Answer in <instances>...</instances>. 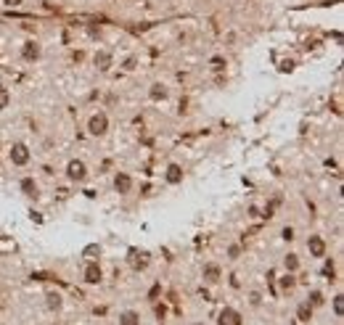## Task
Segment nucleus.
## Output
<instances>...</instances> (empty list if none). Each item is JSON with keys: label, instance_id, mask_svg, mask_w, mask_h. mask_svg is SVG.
Masks as SVG:
<instances>
[{"label": "nucleus", "instance_id": "nucleus-1", "mask_svg": "<svg viewBox=\"0 0 344 325\" xmlns=\"http://www.w3.org/2000/svg\"><path fill=\"white\" fill-rule=\"evenodd\" d=\"M106 130H109V117H106L103 111L93 114V117H90V122H88V133L96 135V138H101V135H106Z\"/></svg>", "mask_w": 344, "mask_h": 325}, {"label": "nucleus", "instance_id": "nucleus-2", "mask_svg": "<svg viewBox=\"0 0 344 325\" xmlns=\"http://www.w3.org/2000/svg\"><path fill=\"white\" fill-rule=\"evenodd\" d=\"M66 177H69V180H74V183L85 180V177H88L85 161H80V159H72V161H69V164H66Z\"/></svg>", "mask_w": 344, "mask_h": 325}, {"label": "nucleus", "instance_id": "nucleus-3", "mask_svg": "<svg viewBox=\"0 0 344 325\" xmlns=\"http://www.w3.org/2000/svg\"><path fill=\"white\" fill-rule=\"evenodd\" d=\"M11 161L16 167H24L27 161H29V148H27L24 143H13L11 145Z\"/></svg>", "mask_w": 344, "mask_h": 325}, {"label": "nucleus", "instance_id": "nucleus-4", "mask_svg": "<svg viewBox=\"0 0 344 325\" xmlns=\"http://www.w3.org/2000/svg\"><path fill=\"white\" fill-rule=\"evenodd\" d=\"M307 249H310V257H326V241L320 235H310L307 238Z\"/></svg>", "mask_w": 344, "mask_h": 325}, {"label": "nucleus", "instance_id": "nucleus-5", "mask_svg": "<svg viewBox=\"0 0 344 325\" xmlns=\"http://www.w3.org/2000/svg\"><path fill=\"white\" fill-rule=\"evenodd\" d=\"M217 325H241V315L236 312V309L225 307L223 312H220V317H217Z\"/></svg>", "mask_w": 344, "mask_h": 325}, {"label": "nucleus", "instance_id": "nucleus-6", "mask_svg": "<svg viewBox=\"0 0 344 325\" xmlns=\"http://www.w3.org/2000/svg\"><path fill=\"white\" fill-rule=\"evenodd\" d=\"M85 283H90V285L101 283V267H98V262H88V267H85Z\"/></svg>", "mask_w": 344, "mask_h": 325}, {"label": "nucleus", "instance_id": "nucleus-7", "mask_svg": "<svg viewBox=\"0 0 344 325\" xmlns=\"http://www.w3.org/2000/svg\"><path fill=\"white\" fill-rule=\"evenodd\" d=\"M201 275H204V283L215 285V283H220V278H223V270H220L217 265H206Z\"/></svg>", "mask_w": 344, "mask_h": 325}, {"label": "nucleus", "instance_id": "nucleus-8", "mask_svg": "<svg viewBox=\"0 0 344 325\" xmlns=\"http://www.w3.org/2000/svg\"><path fill=\"white\" fill-rule=\"evenodd\" d=\"M114 188H117V193H130V188H133V180H130V175L125 172H117V177H114Z\"/></svg>", "mask_w": 344, "mask_h": 325}, {"label": "nucleus", "instance_id": "nucleus-9", "mask_svg": "<svg viewBox=\"0 0 344 325\" xmlns=\"http://www.w3.org/2000/svg\"><path fill=\"white\" fill-rule=\"evenodd\" d=\"M21 56H24L27 61H37V58H40V45H37L35 40L24 43V48H21Z\"/></svg>", "mask_w": 344, "mask_h": 325}, {"label": "nucleus", "instance_id": "nucleus-10", "mask_svg": "<svg viewBox=\"0 0 344 325\" xmlns=\"http://www.w3.org/2000/svg\"><path fill=\"white\" fill-rule=\"evenodd\" d=\"M119 325H141V315H138L135 309H125V312L119 315Z\"/></svg>", "mask_w": 344, "mask_h": 325}, {"label": "nucleus", "instance_id": "nucleus-11", "mask_svg": "<svg viewBox=\"0 0 344 325\" xmlns=\"http://www.w3.org/2000/svg\"><path fill=\"white\" fill-rule=\"evenodd\" d=\"M167 183H170V185L183 183V169H180L178 164H170V167H167Z\"/></svg>", "mask_w": 344, "mask_h": 325}, {"label": "nucleus", "instance_id": "nucleus-12", "mask_svg": "<svg viewBox=\"0 0 344 325\" xmlns=\"http://www.w3.org/2000/svg\"><path fill=\"white\" fill-rule=\"evenodd\" d=\"M148 95H151V100H164L167 98V88L164 85H151V90H148Z\"/></svg>", "mask_w": 344, "mask_h": 325}, {"label": "nucleus", "instance_id": "nucleus-13", "mask_svg": "<svg viewBox=\"0 0 344 325\" xmlns=\"http://www.w3.org/2000/svg\"><path fill=\"white\" fill-rule=\"evenodd\" d=\"M96 66L101 69V72H106V69L111 66V56L109 53H96Z\"/></svg>", "mask_w": 344, "mask_h": 325}, {"label": "nucleus", "instance_id": "nucleus-14", "mask_svg": "<svg viewBox=\"0 0 344 325\" xmlns=\"http://www.w3.org/2000/svg\"><path fill=\"white\" fill-rule=\"evenodd\" d=\"M284 267H286V273H296V270H299V259H296V254H286Z\"/></svg>", "mask_w": 344, "mask_h": 325}, {"label": "nucleus", "instance_id": "nucleus-15", "mask_svg": "<svg viewBox=\"0 0 344 325\" xmlns=\"http://www.w3.org/2000/svg\"><path fill=\"white\" fill-rule=\"evenodd\" d=\"M21 190H24L27 196H37V183L32 177H24V180H21Z\"/></svg>", "mask_w": 344, "mask_h": 325}, {"label": "nucleus", "instance_id": "nucleus-16", "mask_svg": "<svg viewBox=\"0 0 344 325\" xmlns=\"http://www.w3.org/2000/svg\"><path fill=\"white\" fill-rule=\"evenodd\" d=\"M296 317H299L302 323H310L312 320V307L304 301V304H299V312H296Z\"/></svg>", "mask_w": 344, "mask_h": 325}, {"label": "nucleus", "instance_id": "nucleus-17", "mask_svg": "<svg viewBox=\"0 0 344 325\" xmlns=\"http://www.w3.org/2000/svg\"><path fill=\"white\" fill-rule=\"evenodd\" d=\"M45 299H48V309H61V304H64V301H61V293H56V291H50Z\"/></svg>", "mask_w": 344, "mask_h": 325}, {"label": "nucleus", "instance_id": "nucleus-18", "mask_svg": "<svg viewBox=\"0 0 344 325\" xmlns=\"http://www.w3.org/2000/svg\"><path fill=\"white\" fill-rule=\"evenodd\" d=\"M8 103H11V93L5 90V88H0V111H3V108H8Z\"/></svg>", "mask_w": 344, "mask_h": 325}, {"label": "nucleus", "instance_id": "nucleus-19", "mask_svg": "<svg viewBox=\"0 0 344 325\" xmlns=\"http://www.w3.org/2000/svg\"><path fill=\"white\" fill-rule=\"evenodd\" d=\"M307 304H310V307H320V304H323V293H320V291H312Z\"/></svg>", "mask_w": 344, "mask_h": 325}, {"label": "nucleus", "instance_id": "nucleus-20", "mask_svg": "<svg viewBox=\"0 0 344 325\" xmlns=\"http://www.w3.org/2000/svg\"><path fill=\"white\" fill-rule=\"evenodd\" d=\"M344 296H336L334 299V312H336V317H342L344 315V301H342Z\"/></svg>", "mask_w": 344, "mask_h": 325}, {"label": "nucleus", "instance_id": "nucleus-21", "mask_svg": "<svg viewBox=\"0 0 344 325\" xmlns=\"http://www.w3.org/2000/svg\"><path fill=\"white\" fill-rule=\"evenodd\" d=\"M98 254H101V249H98V246L93 243V246H88V249H85V257L90 259V262H93L96 257H98Z\"/></svg>", "mask_w": 344, "mask_h": 325}, {"label": "nucleus", "instance_id": "nucleus-22", "mask_svg": "<svg viewBox=\"0 0 344 325\" xmlns=\"http://www.w3.org/2000/svg\"><path fill=\"white\" fill-rule=\"evenodd\" d=\"M239 254H241V246L239 243H233L231 249H228V257H231V259H239Z\"/></svg>", "mask_w": 344, "mask_h": 325}, {"label": "nucleus", "instance_id": "nucleus-23", "mask_svg": "<svg viewBox=\"0 0 344 325\" xmlns=\"http://www.w3.org/2000/svg\"><path fill=\"white\" fill-rule=\"evenodd\" d=\"M281 235H284V241H294V228H284Z\"/></svg>", "mask_w": 344, "mask_h": 325}, {"label": "nucleus", "instance_id": "nucleus-24", "mask_svg": "<svg viewBox=\"0 0 344 325\" xmlns=\"http://www.w3.org/2000/svg\"><path fill=\"white\" fill-rule=\"evenodd\" d=\"M292 285H294V278L292 275H286L284 280H281V288H292Z\"/></svg>", "mask_w": 344, "mask_h": 325}, {"label": "nucleus", "instance_id": "nucleus-25", "mask_svg": "<svg viewBox=\"0 0 344 325\" xmlns=\"http://www.w3.org/2000/svg\"><path fill=\"white\" fill-rule=\"evenodd\" d=\"M294 69V61H284V64H281V72H292Z\"/></svg>", "mask_w": 344, "mask_h": 325}, {"label": "nucleus", "instance_id": "nucleus-26", "mask_svg": "<svg viewBox=\"0 0 344 325\" xmlns=\"http://www.w3.org/2000/svg\"><path fill=\"white\" fill-rule=\"evenodd\" d=\"M212 64H215V69H225V61L223 58H212Z\"/></svg>", "mask_w": 344, "mask_h": 325}, {"label": "nucleus", "instance_id": "nucleus-27", "mask_svg": "<svg viewBox=\"0 0 344 325\" xmlns=\"http://www.w3.org/2000/svg\"><path fill=\"white\" fill-rule=\"evenodd\" d=\"M5 3H8V5H19L21 0H5Z\"/></svg>", "mask_w": 344, "mask_h": 325}, {"label": "nucleus", "instance_id": "nucleus-28", "mask_svg": "<svg viewBox=\"0 0 344 325\" xmlns=\"http://www.w3.org/2000/svg\"><path fill=\"white\" fill-rule=\"evenodd\" d=\"M194 325H201V323H194Z\"/></svg>", "mask_w": 344, "mask_h": 325}]
</instances>
